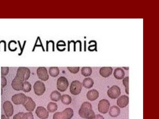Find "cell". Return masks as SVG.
I'll return each instance as SVG.
<instances>
[{
  "instance_id": "obj_1",
  "label": "cell",
  "mask_w": 159,
  "mask_h": 119,
  "mask_svg": "<svg viewBox=\"0 0 159 119\" xmlns=\"http://www.w3.org/2000/svg\"><path fill=\"white\" fill-rule=\"evenodd\" d=\"M78 113L81 117L87 119H93L95 116L91 104L87 101L82 104Z\"/></svg>"
},
{
  "instance_id": "obj_2",
  "label": "cell",
  "mask_w": 159,
  "mask_h": 119,
  "mask_svg": "<svg viewBox=\"0 0 159 119\" xmlns=\"http://www.w3.org/2000/svg\"><path fill=\"white\" fill-rule=\"evenodd\" d=\"M74 115L73 109L68 108L61 112H55L53 115V119H70Z\"/></svg>"
},
{
  "instance_id": "obj_3",
  "label": "cell",
  "mask_w": 159,
  "mask_h": 119,
  "mask_svg": "<svg viewBox=\"0 0 159 119\" xmlns=\"http://www.w3.org/2000/svg\"><path fill=\"white\" fill-rule=\"evenodd\" d=\"M30 74V71L28 68L20 67L17 70L16 76L24 82L26 81L29 78Z\"/></svg>"
},
{
  "instance_id": "obj_4",
  "label": "cell",
  "mask_w": 159,
  "mask_h": 119,
  "mask_svg": "<svg viewBox=\"0 0 159 119\" xmlns=\"http://www.w3.org/2000/svg\"><path fill=\"white\" fill-rule=\"evenodd\" d=\"M82 88V84L80 81L77 80H74L71 83L70 91L72 95H76L80 93Z\"/></svg>"
},
{
  "instance_id": "obj_5",
  "label": "cell",
  "mask_w": 159,
  "mask_h": 119,
  "mask_svg": "<svg viewBox=\"0 0 159 119\" xmlns=\"http://www.w3.org/2000/svg\"><path fill=\"white\" fill-rule=\"evenodd\" d=\"M69 84L67 79L64 76H60L57 80V88L61 92L65 91L67 88Z\"/></svg>"
},
{
  "instance_id": "obj_6",
  "label": "cell",
  "mask_w": 159,
  "mask_h": 119,
  "mask_svg": "<svg viewBox=\"0 0 159 119\" xmlns=\"http://www.w3.org/2000/svg\"><path fill=\"white\" fill-rule=\"evenodd\" d=\"M110 106L109 101L106 99H102L99 102L98 108L99 112L103 114H105L108 112Z\"/></svg>"
},
{
  "instance_id": "obj_7",
  "label": "cell",
  "mask_w": 159,
  "mask_h": 119,
  "mask_svg": "<svg viewBox=\"0 0 159 119\" xmlns=\"http://www.w3.org/2000/svg\"><path fill=\"white\" fill-rule=\"evenodd\" d=\"M107 93L110 98L112 99H116L120 95V89L118 86L113 85L108 90Z\"/></svg>"
},
{
  "instance_id": "obj_8",
  "label": "cell",
  "mask_w": 159,
  "mask_h": 119,
  "mask_svg": "<svg viewBox=\"0 0 159 119\" xmlns=\"http://www.w3.org/2000/svg\"><path fill=\"white\" fill-rule=\"evenodd\" d=\"M34 92L38 95H41L45 92L46 88L44 84L39 80L36 81L33 86Z\"/></svg>"
},
{
  "instance_id": "obj_9",
  "label": "cell",
  "mask_w": 159,
  "mask_h": 119,
  "mask_svg": "<svg viewBox=\"0 0 159 119\" xmlns=\"http://www.w3.org/2000/svg\"><path fill=\"white\" fill-rule=\"evenodd\" d=\"M27 99V96L24 93H19L13 95L11 97V100L15 104H23Z\"/></svg>"
},
{
  "instance_id": "obj_10",
  "label": "cell",
  "mask_w": 159,
  "mask_h": 119,
  "mask_svg": "<svg viewBox=\"0 0 159 119\" xmlns=\"http://www.w3.org/2000/svg\"><path fill=\"white\" fill-rule=\"evenodd\" d=\"M3 108L5 113L7 117L12 116L14 112V108L12 104L9 101H6L3 104Z\"/></svg>"
},
{
  "instance_id": "obj_11",
  "label": "cell",
  "mask_w": 159,
  "mask_h": 119,
  "mask_svg": "<svg viewBox=\"0 0 159 119\" xmlns=\"http://www.w3.org/2000/svg\"><path fill=\"white\" fill-rule=\"evenodd\" d=\"M37 73L39 79L43 81L48 80L49 76L47 68L44 67L38 68L37 70Z\"/></svg>"
},
{
  "instance_id": "obj_12",
  "label": "cell",
  "mask_w": 159,
  "mask_h": 119,
  "mask_svg": "<svg viewBox=\"0 0 159 119\" xmlns=\"http://www.w3.org/2000/svg\"><path fill=\"white\" fill-rule=\"evenodd\" d=\"M37 116L41 119H46L49 116V113L43 107L39 106L37 107L35 110Z\"/></svg>"
},
{
  "instance_id": "obj_13",
  "label": "cell",
  "mask_w": 159,
  "mask_h": 119,
  "mask_svg": "<svg viewBox=\"0 0 159 119\" xmlns=\"http://www.w3.org/2000/svg\"><path fill=\"white\" fill-rule=\"evenodd\" d=\"M11 85L14 90L18 91L22 90L23 81L16 76L12 81Z\"/></svg>"
},
{
  "instance_id": "obj_14",
  "label": "cell",
  "mask_w": 159,
  "mask_h": 119,
  "mask_svg": "<svg viewBox=\"0 0 159 119\" xmlns=\"http://www.w3.org/2000/svg\"><path fill=\"white\" fill-rule=\"evenodd\" d=\"M26 109L29 112H32L36 107V104L32 99L29 96H27L26 101L23 104Z\"/></svg>"
},
{
  "instance_id": "obj_15",
  "label": "cell",
  "mask_w": 159,
  "mask_h": 119,
  "mask_svg": "<svg viewBox=\"0 0 159 119\" xmlns=\"http://www.w3.org/2000/svg\"><path fill=\"white\" fill-rule=\"evenodd\" d=\"M129 99L128 96L123 95L118 98L117 100V104L120 108L126 107L129 103Z\"/></svg>"
},
{
  "instance_id": "obj_16",
  "label": "cell",
  "mask_w": 159,
  "mask_h": 119,
  "mask_svg": "<svg viewBox=\"0 0 159 119\" xmlns=\"http://www.w3.org/2000/svg\"><path fill=\"white\" fill-rule=\"evenodd\" d=\"M112 71L113 69L111 67H103L100 68L99 73L102 77H107L112 74Z\"/></svg>"
},
{
  "instance_id": "obj_17",
  "label": "cell",
  "mask_w": 159,
  "mask_h": 119,
  "mask_svg": "<svg viewBox=\"0 0 159 119\" xmlns=\"http://www.w3.org/2000/svg\"><path fill=\"white\" fill-rule=\"evenodd\" d=\"M99 93L98 90L93 89L89 90L87 93L86 96L87 99L91 101L96 99L99 97Z\"/></svg>"
},
{
  "instance_id": "obj_18",
  "label": "cell",
  "mask_w": 159,
  "mask_h": 119,
  "mask_svg": "<svg viewBox=\"0 0 159 119\" xmlns=\"http://www.w3.org/2000/svg\"><path fill=\"white\" fill-rule=\"evenodd\" d=\"M113 75L115 78L117 79L120 80L124 78L125 73L123 69L121 68L118 67L114 70Z\"/></svg>"
},
{
  "instance_id": "obj_19",
  "label": "cell",
  "mask_w": 159,
  "mask_h": 119,
  "mask_svg": "<svg viewBox=\"0 0 159 119\" xmlns=\"http://www.w3.org/2000/svg\"><path fill=\"white\" fill-rule=\"evenodd\" d=\"M120 112V110L119 108L116 105H113L110 107L109 114L111 117H115L119 115Z\"/></svg>"
},
{
  "instance_id": "obj_20",
  "label": "cell",
  "mask_w": 159,
  "mask_h": 119,
  "mask_svg": "<svg viewBox=\"0 0 159 119\" xmlns=\"http://www.w3.org/2000/svg\"><path fill=\"white\" fill-rule=\"evenodd\" d=\"M94 84L93 80L90 77L85 78L83 81V86L86 88H90L92 87Z\"/></svg>"
},
{
  "instance_id": "obj_21",
  "label": "cell",
  "mask_w": 159,
  "mask_h": 119,
  "mask_svg": "<svg viewBox=\"0 0 159 119\" xmlns=\"http://www.w3.org/2000/svg\"><path fill=\"white\" fill-rule=\"evenodd\" d=\"M61 93L58 91L55 90L53 91L50 95L51 99L54 101L57 102L61 98Z\"/></svg>"
},
{
  "instance_id": "obj_22",
  "label": "cell",
  "mask_w": 159,
  "mask_h": 119,
  "mask_svg": "<svg viewBox=\"0 0 159 119\" xmlns=\"http://www.w3.org/2000/svg\"><path fill=\"white\" fill-rule=\"evenodd\" d=\"M81 73L84 76H90L92 73V69L90 67H83L81 69Z\"/></svg>"
},
{
  "instance_id": "obj_23",
  "label": "cell",
  "mask_w": 159,
  "mask_h": 119,
  "mask_svg": "<svg viewBox=\"0 0 159 119\" xmlns=\"http://www.w3.org/2000/svg\"><path fill=\"white\" fill-rule=\"evenodd\" d=\"M60 72L59 68L57 67H50L49 69V73L52 77H55L57 76Z\"/></svg>"
},
{
  "instance_id": "obj_24",
  "label": "cell",
  "mask_w": 159,
  "mask_h": 119,
  "mask_svg": "<svg viewBox=\"0 0 159 119\" xmlns=\"http://www.w3.org/2000/svg\"><path fill=\"white\" fill-rule=\"evenodd\" d=\"M61 100L63 104L68 105L71 103L72 99L71 97L69 95L64 94L61 96Z\"/></svg>"
},
{
  "instance_id": "obj_25",
  "label": "cell",
  "mask_w": 159,
  "mask_h": 119,
  "mask_svg": "<svg viewBox=\"0 0 159 119\" xmlns=\"http://www.w3.org/2000/svg\"><path fill=\"white\" fill-rule=\"evenodd\" d=\"M47 108L49 112H53L57 110L58 107L56 103L53 102H50L48 104Z\"/></svg>"
},
{
  "instance_id": "obj_26",
  "label": "cell",
  "mask_w": 159,
  "mask_h": 119,
  "mask_svg": "<svg viewBox=\"0 0 159 119\" xmlns=\"http://www.w3.org/2000/svg\"><path fill=\"white\" fill-rule=\"evenodd\" d=\"M31 84L27 81L23 82V86L22 90L25 92H28L31 90Z\"/></svg>"
},
{
  "instance_id": "obj_27",
  "label": "cell",
  "mask_w": 159,
  "mask_h": 119,
  "mask_svg": "<svg viewBox=\"0 0 159 119\" xmlns=\"http://www.w3.org/2000/svg\"><path fill=\"white\" fill-rule=\"evenodd\" d=\"M122 83L125 87V91L127 94H129V77L126 76L123 78Z\"/></svg>"
},
{
  "instance_id": "obj_28",
  "label": "cell",
  "mask_w": 159,
  "mask_h": 119,
  "mask_svg": "<svg viewBox=\"0 0 159 119\" xmlns=\"http://www.w3.org/2000/svg\"><path fill=\"white\" fill-rule=\"evenodd\" d=\"M23 119H34L33 113L31 112L24 113Z\"/></svg>"
},
{
  "instance_id": "obj_29",
  "label": "cell",
  "mask_w": 159,
  "mask_h": 119,
  "mask_svg": "<svg viewBox=\"0 0 159 119\" xmlns=\"http://www.w3.org/2000/svg\"><path fill=\"white\" fill-rule=\"evenodd\" d=\"M1 73L2 76H5L8 74L9 71L8 67H1Z\"/></svg>"
},
{
  "instance_id": "obj_30",
  "label": "cell",
  "mask_w": 159,
  "mask_h": 119,
  "mask_svg": "<svg viewBox=\"0 0 159 119\" xmlns=\"http://www.w3.org/2000/svg\"><path fill=\"white\" fill-rule=\"evenodd\" d=\"M80 67H67L68 69L73 73H77L80 69Z\"/></svg>"
},
{
  "instance_id": "obj_31",
  "label": "cell",
  "mask_w": 159,
  "mask_h": 119,
  "mask_svg": "<svg viewBox=\"0 0 159 119\" xmlns=\"http://www.w3.org/2000/svg\"><path fill=\"white\" fill-rule=\"evenodd\" d=\"M24 112H19L14 116L13 119H23Z\"/></svg>"
},
{
  "instance_id": "obj_32",
  "label": "cell",
  "mask_w": 159,
  "mask_h": 119,
  "mask_svg": "<svg viewBox=\"0 0 159 119\" xmlns=\"http://www.w3.org/2000/svg\"><path fill=\"white\" fill-rule=\"evenodd\" d=\"M1 86L3 88L4 87L7 83V80L6 77L3 76H1Z\"/></svg>"
},
{
  "instance_id": "obj_33",
  "label": "cell",
  "mask_w": 159,
  "mask_h": 119,
  "mask_svg": "<svg viewBox=\"0 0 159 119\" xmlns=\"http://www.w3.org/2000/svg\"><path fill=\"white\" fill-rule=\"evenodd\" d=\"M93 119H105L104 117L100 114L95 115Z\"/></svg>"
},
{
  "instance_id": "obj_34",
  "label": "cell",
  "mask_w": 159,
  "mask_h": 119,
  "mask_svg": "<svg viewBox=\"0 0 159 119\" xmlns=\"http://www.w3.org/2000/svg\"><path fill=\"white\" fill-rule=\"evenodd\" d=\"M1 119H9V117L5 116L3 114L1 115Z\"/></svg>"
},
{
  "instance_id": "obj_35",
  "label": "cell",
  "mask_w": 159,
  "mask_h": 119,
  "mask_svg": "<svg viewBox=\"0 0 159 119\" xmlns=\"http://www.w3.org/2000/svg\"><path fill=\"white\" fill-rule=\"evenodd\" d=\"M123 68H124L125 70H128L129 69V67H123Z\"/></svg>"
}]
</instances>
